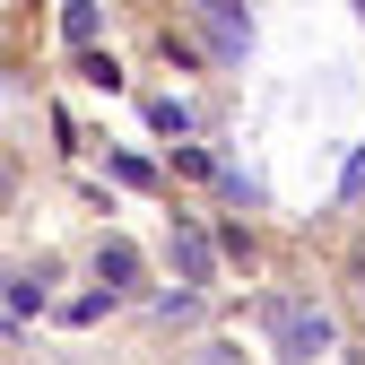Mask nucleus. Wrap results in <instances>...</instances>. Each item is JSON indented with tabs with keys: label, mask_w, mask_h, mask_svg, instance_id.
Here are the masks:
<instances>
[{
	"label": "nucleus",
	"mask_w": 365,
	"mask_h": 365,
	"mask_svg": "<svg viewBox=\"0 0 365 365\" xmlns=\"http://www.w3.org/2000/svg\"><path fill=\"white\" fill-rule=\"evenodd\" d=\"M269 331H279V348H287V356H313V348L331 339V322H322V313H304V304H296V313L279 304V313H269Z\"/></svg>",
	"instance_id": "nucleus-1"
},
{
	"label": "nucleus",
	"mask_w": 365,
	"mask_h": 365,
	"mask_svg": "<svg viewBox=\"0 0 365 365\" xmlns=\"http://www.w3.org/2000/svg\"><path fill=\"white\" fill-rule=\"evenodd\" d=\"M200 26H209V53H217V61H244V43H252V18H244V9H209Z\"/></svg>",
	"instance_id": "nucleus-2"
},
{
	"label": "nucleus",
	"mask_w": 365,
	"mask_h": 365,
	"mask_svg": "<svg viewBox=\"0 0 365 365\" xmlns=\"http://www.w3.org/2000/svg\"><path fill=\"white\" fill-rule=\"evenodd\" d=\"M35 304H43V296H35V279H0V331H18Z\"/></svg>",
	"instance_id": "nucleus-3"
},
{
	"label": "nucleus",
	"mask_w": 365,
	"mask_h": 365,
	"mask_svg": "<svg viewBox=\"0 0 365 365\" xmlns=\"http://www.w3.org/2000/svg\"><path fill=\"white\" fill-rule=\"evenodd\" d=\"M96 269H105V296H113V287L140 279V252H130V244H105V261H96Z\"/></svg>",
	"instance_id": "nucleus-4"
},
{
	"label": "nucleus",
	"mask_w": 365,
	"mask_h": 365,
	"mask_svg": "<svg viewBox=\"0 0 365 365\" xmlns=\"http://www.w3.org/2000/svg\"><path fill=\"white\" fill-rule=\"evenodd\" d=\"M105 313H113V296H105V287H78V296L61 304V322H105Z\"/></svg>",
	"instance_id": "nucleus-5"
},
{
	"label": "nucleus",
	"mask_w": 365,
	"mask_h": 365,
	"mask_svg": "<svg viewBox=\"0 0 365 365\" xmlns=\"http://www.w3.org/2000/svg\"><path fill=\"white\" fill-rule=\"evenodd\" d=\"M174 261H182V279H209V235H174Z\"/></svg>",
	"instance_id": "nucleus-6"
},
{
	"label": "nucleus",
	"mask_w": 365,
	"mask_h": 365,
	"mask_svg": "<svg viewBox=\"0 0 365 365\" xmlns=\"http://www.w3.org/2000/svg\"><path fill=\"white\" fill-rule=\"evenodd\" d=\"M113 174H122V182H140V192H157V165H148V157H113Z\"/></svg>",
	"instance_id": "nucleus-7"
},
{
	"label": "nucleus",
	"mask_w": 365,
	"mask_h": 365,
	"mask_svg": "<svg viewBox=\"0 0 365 365\" xmlns=\"http://www.w3.org/2000/svg\"><path fill=\"white\" fill-rule=\"evenodd\" d=\"M339 200H365V148L348 157V174H339Z\"/></svg>",
	"instance_id": "nucleus-8"
},
{
	"label": "nucleus",
	"mask_w": 365,
	"mask_h": 365,
	"mask_svg": "<svg viewBox=\"0 0 365 365\" xmlns=\"http://www.w3.org/2000/svg\"><path fill=\"white\" fill-rule=\"evenodd\" d=\"M348 287H356V296H365V252H356V261H348Z\"/></svg>",
	"instance_id": "nucleus-9"
}]
</instances>
